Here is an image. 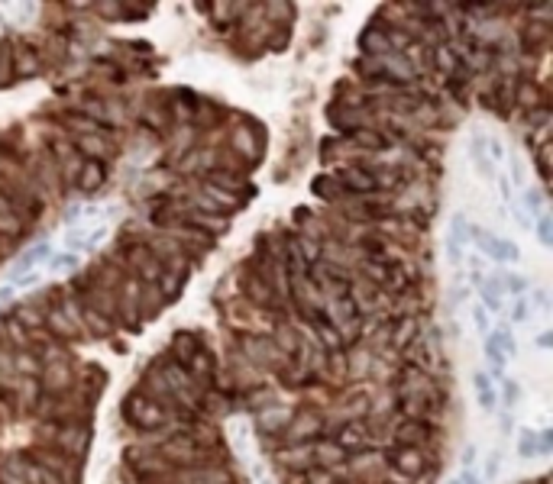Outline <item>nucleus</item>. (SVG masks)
Masks as SVG:
<instances>
[{
    "label": "nucleus",
    "instance_id": "9b49d317",
    "mask_svg": "<svg viewBox=\"0 0 553 484\" xmlns=\"http://www.w3.org/2000/svg\"><path fill=\"white\" fill-rule=\"evenodd\" d=\"M524 213L528 217H537V213H543V194L541 190H524Z\"/></svg>",
    "mask_w": 553,
    "mask_h": 484
},
{
    "label": "nucleus",
    "instance_id": "f3484780",
    "mask_svg": "<svg viewBox=\"0 0 553 484\" xmlns=\"http://www.w3.org/2000/svg\"><path fill=\"white\" fill-rule=\"evenodd\" d=\"M340 442H343V446H359V442H362V432H359V430H343V432H340Z\"/></svg>",
    "mask_w": 553,
    "mask_h": 484
},
{
    "label": "nucleus",
    "instance_id": "a878e982",
    "mask_svg": "<svg viewBox=\"0 0 553 484\" xmlns=\"http://www.w3.org/2000/svg\"><path fill=\"white\" fill-rule=\"evenodd\" d=\"M534 304L541 307V310H547V304H550V300H547V291H537V294H534Z\"/></svg>",
    "mask_w": 553,
    "mask_h": 484
},
{
    "label": "nucleus",
    "instance_id": "aec40b11",
    "mask_svg": "<svg viewBox=\"0 0 553 484\" xmlns=\"http://www.w3.org/2000/svg\"><path fill=\"white\" fill-rule=\"evenodd\" d=\"M514 217H518V226H521V230H531V226H534V220L521 210V207H514Z\"/></svg>",
    "mask_w": 553,
    "mask_h": 484
},
{
    "label": "nucleus",
    "instance_id": "6e6552de",
    "mask_svg": "<svg viewBox=\"0 0 553 484\" xmlns=\"http://www.w3.org/2000/svg\"><path fill=\"white\" fill-rule=\"evenodd\" d=\"M534 226H537V236H541L543 245H550V242H553V217H550V213H547V210L537 213V217H534Z\"/></svg>",
    "mask_w": 553,
    "mask_h": 484
},
{
    "label": "nucleus",
    "instance_id": "1a4fd4ad",
    "mask_svg": "<svg viewBox=\"0 0 553 484\" xmlns=\"http://www.w3.org/2000/svg\"><path fill=\"white\" fill-rule=\"evenodd\" d=\"M518 452H521L524 459H534V455H537V432L521 430V436H518Z\"/></svg>",
    "mask_w": 553,
    "mask_h": 484
},
{
    "label": "nucleus",
    "instance_id": "dca6fc26",
    "mask_svg": "<svg viewBox=\"0 0 553 484\" xmlns=\"http://www.w3.org/2000/svg\"><path fill=\"white\" fill-rule=\"evenodd\" d=\"M514 397H518V384H514V381H505V407H508V410L518 404Z\"/></svg>",
    "mask_w": 553,
    "mask_h": 484
},
{
    "label": "nucleus",
    "instance_id": "0eeeda50",
    "mask_svg": "<svg viewBox=\"0 0 553 484\" xmlns=\"http://www.w3.org/2000/svg\"><path fill=\"white\" fill-rule=\"evenodd\" d=\"M78 265H81V258L72 252H59V255H49V268L59 274H68V272H75Z\"/></svg>",
    "mask_w": 553,
    "mask_h": 484
},
{
    "label": "nucleus",
    "instance_id": "b1692460",
    "mask_svg": "<svg viewBox=\"0 0 553 484\" xmlns=\"http://www.w3.org/2000/svg\"><path fill=\"white\" fill-rule=\"evenodd\" d=\"M511 178H514V184H524V178H521V162H518V158L511 162Z\"/></svg>",
    "mask_w": 553,
    "mask_h": 484
},
{
    "label": "nucleus",
    "instance_id": "7ed1b4c3",
    "mask_svg": "<svg viewBox=\"0 0 553 484\" xmlns=\"http://www.w3.org/2000/svg\"><path fill=\"white\" fill-rule=\"evenodd\" d=\"M104 239H107L104 226H97V230H91V232L72 230L68 236H65V245H68V252H72V255H78V252H91L97 242H104Z\"/></svg>",
    "mask_w": 553,
    "mask_h": 484
},
{
    "label": "nucleus",
    "instance_id": "a211bd4d",
    "mask_svg": "<svg viewBox=\"0 0 553 484\" xmlns=\"http://www.w3.org/2000/svg\"><path fill=\"white\" fill-rule=\"evenodd\" d=\"M528 310H531V307H528V297H518V300H514V320L521 323L524 316H528Z\"/></svg>",
    "mask_w": 553,
    "mask_h": 484
},
{
    "label": "nucleus",
    "instance_id": "f257e3e1",
    "mask_svg": "<svg viewBox=\"0 0 553 484\" xmlns=\"http://www.w3.org/2000/svg\"><path fill=\"white\" fill-rule=\"evenodd\" d=\"M466 236L469 239H476L479 245H482V252L489 255V258H495V262H518V258H521V252H518L514 242H505V239H499V236H492V232L479 230V226H472Z\"/></svg>",
    "mask_w": 553,
    "mask_h": 484
},
{
    "label": "nucleus",
    "instance_id": "f8f14e48",
    "mask_svg": "<svg viewBox=\"0 0 553 484\" xmlns=\"http://www.w3.org/2000/svg\"><path fill=\"white\" fill-rule=\"evenodd\" d=\"M343 181H346V184H353V188H359V190H369L375 184L373 175H362V171H346V175H343Z\"/></svg>",
    "mask_w": 553,
    "mask_h": 484
},
{
    "label": "nucleus",
    "instance_id": "bb28decb",
    "mask_svg": "<svg viewBox=\"0 0 553 484\" xmlns=\"http://www.w3.org/2000/svg\"><path fill=\"white\" fill-rule=\"evenodd\" d=\"M0 230H17V223H13V220H7V217H0Z\"/></svg>",
    "mask_w": 553,
    "mask_h": 484
},
{
    "label": "nucleus",
    "instance_id": "9d476101",
    "mask_svg": "<svg viewBox=\"0 0 553 484\" xmlns=\"http://www.w3.org/2000/svg\"><path fill=\"white\" fill-rule=\"evenodd\" d=\"M133 417L139 420V426H152V423L162 420V413L156 410V407H149V404H136V407H133Z\"/></svg>",
    "mask_w": 553,
    "mask_h": 484
},
{
    "label": "nucleus",
    "instance_id": "423d86ee",
    "mask_svg": "<svg viewBox=\"0 0 553 484\" xmlns=\"http://www.w3.org/2000/svg\"><path fill=\"white\" fill-rule=\"evenodd\" d=\"M486 362H489V378H495V381H501L505 378V365H508V358L501 355L499 349H492V346H486Z\"/></svg>",
    "mask_w": 553,
    "mask_h": 484
},
{
    "label": "nucleus",
    "instance_id": "20e7f679",
    "mask_svg": "<svg viewBox=\"0 0 553 484\" xmlns=\"http://www.w3.org/2000/svg\"><path fill=\"white\" fill-rule=\"evenodd\" d=\"M479 294H482V310H486V314H499L501 310V278L482 281Z\"/></svg>",
    "mask_w": 553,
    "mask_h": 484
},
{
    "label": "nucleus",
    "instance_id": "39448f33",
    "mask_svg": "<svg viewBox=\"0 0 553 484\" xmlns=\"http://www.w3.org/2000/svg\"><path fill=\"white\" fill-rule=\"evenodd\" d=\"M472 388H476V394H479V407H482V410H492V407H495V388H492V378L486 371H476V375H472Z\"/></svg>",
    "mask_w": 553,
    "mask_h": 484
},
{
    "label": "nucleus",
    "instance_id": "5701e85b",
    "mask_svg": "<svg viewBox=\"0 0 553 484\" xmlns=\"http://www.w3.org/2000/svg\"><path fill=\"white\" fill-rule=\"evenodd\" d=\"M499 190H501V197L511 200V181L505 178V175H499Z\"/></svg>",
    "mask_w": 553,
    "mask_h": 484
},
{
    "label": "nucleus",
    "instance_id": "2eb2a0df",
    "mask_svg": "<svg viewBox=\"0 0 553 484\" xmlns=\"http://www.w3.org/2000/svg\"><path fill=\"white\" fill-rule=\"evenodd\" d=\"M508 291L511 294H524V291H528V281H524L521 274H508Z\"/></svg>",
    "mask_w": 553,
    "mask_h": 484
},
{
    "label": "nucleus",
    "instance_id": "393cba45",
    "mask_svg": "<svg viewBox=\"0 0 553 484\" xmlns=\"http://www.w3.org/2000/svg\"><path fill=\"white\" fill-rule=\"evenodd\" d=\"M13 294H17V287H13V285H3V287H0V304H7Z\"/></svg>",
    "mask_w": 553,
    "mask_h": 484
},
{
    "label": "nucleus",
    "instance_id": "4468645a",
    "mask_svg": "<svg viewBox=\"0 0 553 484\" xmlns=\"http://www.w3.org/2000/svg\"><path fill=\"white\" fill-rule=\"evenodd\" d=\"M486 146H489V165H492V162H495V165H501V162H505V146H501L499 139H489Z\"/></svg>",
    "mask_w": 553,
    "mask_h": 484
},
{
    "label": "nucleus",
    "instance_id": "4be33fe9",
    "mask_svg": "<svg viewBox=\"0 0 553 484\" xmlns=\"http://www.w3.org/2000/svg\"><path fill=\"white\" fill-rule=\"evenodd\" d=\"M457 481H459V484H482L476 474H472V468H463V474H459Z\"/></svg>",
    "mask_w": 553,
    "mask_h": 484
},
{
    "label": "nucleus",
    "instance_id": "ddd939ff",
    "mask_svg": "<svg viewBox=\"0 0 553 484\" xmlns=\"http://www.w3.org/2000/svg\"><path fill=\"white\" fill-rule=\"evenodd\" d=\"M472 323H476V329H479V333H486V336H489V333H492V329H489V314L482 310V304H476V307H472Z\"/></svg>",
    "mask_w": 553,
    "mask_h": 484
},
{
    "label": "nucleus",
    "instance_id": "412c9836",
    "mask_svg": "<svg viewBox=\"0 0 553 484\" xmlns=\"http://www.w3.org/2000/svg\"><path fill=\"white\" fill-rule=\"evenodd\" d=\"M401 465H404V468H417V465H421V455H417V452H404L401 455Z\"/></svg>",
    "mask_w": 553,
    "mask_h": 484
},
{
    "label": "nucleus",
    "instance_id": "f03ea898",
    "mask_svg": "<svg viewBox=\"0 0 553 484\" xmlns=\"http://www.w3.org/2000/svg\"><path fill=\"white\" fill-rule=\"evenodd\" d=\"M49 255H52V245L45 239H39V242H32L30 249L20 255V262L13 265V272H10V281L13 278H20V274H26V272H32L39 262H49Z\"/></svg>",
    "mask_w": 553,
    "mask_h": 484
},
{
    "label": "nucleus",
    "instance_id": "6ab92c4d",
    "mask_svg": "<svg viewBox=\"0 0 553 484\" xmlns=\"http://www.w3.org/2000/svg\"><path fill=\"white\" fill-rule=\"evenodd\" d=\"M499 465H501V455H499V452H492V455H489V462H486V474H489V478H495V474H499Z\"/></svg>",
    "mask_w": 553,
    "mask_h": 484
}]
</instances>
